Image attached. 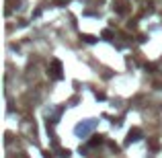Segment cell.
Instances as JSON below:
<instances>
[{
	"mask_svg": "<svg viewBox=\"0 0 162 158\" xmlns=\"http://www.w3.org/2000/svg\"><path fill=\"white\" fill-rule=\"evenodd\" d=\"M62 72H64V68H62V62L60 60H51V64H49V76L54 78V80H62Z\"/></svg>",
	"mask_w": 162,
	"mask_h": 158,
	"instance_id": "6da1fadb",
	"label": "cell"
},
{
	"mask_svg": "<svg viewBox=\"0 0 162 158\" xmlns=\"http://www.w3.org/2000/svg\"><path fill=\"white\" fill-rule=\"evenodd\" d=\"M113 10L117 14H127L129 13L127 2H125V0H113Z\"/></svg>",
	"mask_w": 162,
	"mask_h": 158,
	"instance_id": "7a4b0ae2",
	"label": "cell"
},
{
	"mask_svg": "<svg viewBox=\"0 0 162 158\" xmlns=\"http://www.w3.org/2000/svg\"><path fill=\"white\" fill-rule=\"evenodd\" d=\"M140 137H142V130H140V127H134V130H129L127 140H125V142H127V144H131V142H138Z\"/></svg>",
	"mask_w": 162,
	"mask_h": 158,
	"instance_id": "3957f363",
	"label": "cell"
},
{
	"mask_svg": "<svg viewBox=\"0 0 162 158\" xmlns=\"http://www.w3.org/2000/svg\"><path fill=\"white\" fill-rule=\"evenodd\" d=\"M103 144V136H92V140H90V146L92 148H96V146Z\"/></svg>",
	"mask_w": 162,
	"mask_h": 158,
	"instance_id": "277c9868",
	"label": "cell"
},
{
	"mask_svg": "<svg viewBox=\"0 0 162 158\" xmlns=\"http://www.w3.org/2000/svg\"><path fill=\"white\" fill-rule=\"evenodd\" d=\"M80 39H84L86 43H95V41H96V37H95V35H88V33L80 35Z\"/></svg>",
	"mask_w": 162,
	"mask_h": 158,
	"instance_id": "5b68a950",
	"label": "cell"
},
{
	"mask_svg": "<svg viewBox=\"0 0 162 158\" xmlns=\"http://www.w3.org/2000/svg\"><path fill=\"white\" fill-rule=\"evenodd\" d=\"M148 144H150V148H152V150H158V148H160L158 140H154V137H150V140H148Z\"/></svg>",
	"mask_w": 162,
	"mask_h": 158,
	"instance_id": "8992f818",
	"label": "cell"
},
{
	"mask_svg": "<svg viewBox=\"0 0 162 158\" xmlns=\"http://www.w3.org/2000/svg\"><path fill=\"white\" fill-rule=\"evenodd\" d=\"M101 35H103V39H111V37H113V31H111V29H105Z\"/></svg>",
	"mask_w": 162,
	"mask_h": 158,
	"instance_id": "52a82bcc",
	"label": "cell"
},
{
	"mask_svg": "<svg viewBox=\"0 0 162 158\" xmlns=\"http://www.w3.org/2000/svg\"><path fill=\"white\" fill-rule=\"evenodd\" d=\"M109 146H111V150H115V152H117V150H119V146H117V144H115V142H109Z\"/></svg>",
	"mask_w": 162,
	"mask_h": 158,
	"instance_id": "ba28073f",
	"label": "cell"
},
{
	"mask_svg": "<svg viewBox=\"0 0 162 158\" xmlns=\"http://www.w3.org/2000/svg\"><path fill=\"white\" fill-rule=\"evenodd\" d=\"M95 96L99 99V101H103V99H105V92H95Z\"/></svg>",
	"mask_w": 162,
	"mask_h": 158,
	"instance_id": "9c48e42d",
	"label": "cell"
},
{
	"mask_svg": "<svg viewBox=\"0 0 162 158\" xmlns=\"http://www.w3.org/2000/svg\"><path fill=\"white\" fill-rule=\"evenodd\" d=\"M62 156L68 158V156H70V150H68V148H66V150H62Z\"/></svg>",
	"mask_w": 162,
	"mask_h": 158,
	"instance_id": "30bf717a",
	"label": "cell"
},
{
	"mask_svg": "<svg viewBox=\"0 0 162 158\" xmlns=\"http://www.w3.org/2000/svg\"><path fill=\"white\" fill-rule=\"evenodd\" d=\"M43 158H51V154H49V152H43Z\"/></svg>",
	"mask_w": 162,
	"mask_h": 158,
	"instance_id": "8fae6325",
	"label": "cell"
}]
</instances>
